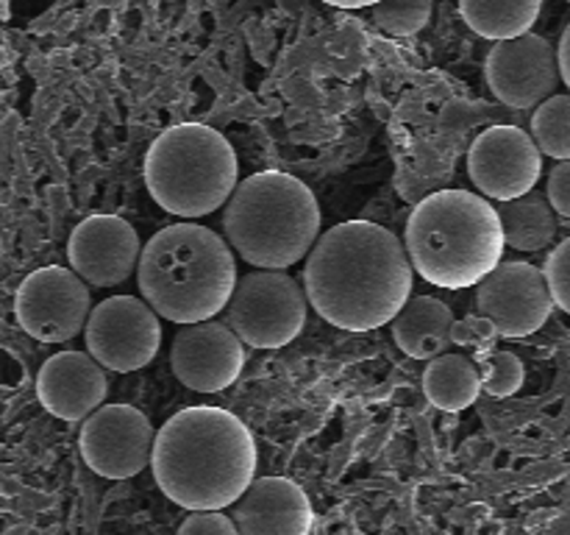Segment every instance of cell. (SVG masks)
<instances>
[{
  "instance_id": "obj_14",
  "label": "cell",
  "mask_w": 570,
  "mask_h": 535,
  "mask_svg": "<svg viewBox=\"0 0 570 535\" xmlns=\"http://www.w3.org/2000/svg\"><path fill=\"white\" fill-rule=\"evenodd\" d=\"M139 234L126 217L89 215L67 240L70 271L92 288H117L137 271Z\"/></svg>"
},
{
  "instance_id": "obj_2",
  "label": "cell",
  "mask_w": 570,
  "mask_h": 535,
  "mask_svg": "<svg viewBox=\"0 0 570 535\" xmlns=\"http://www.w3.org/2000/svg\"><path fill=\"white\" fill-rule=\"evenodd\" d=\"M150 468L178 507L220 513L256 479L254 435L220 407H184L154 435Z\"/></svg>"
},
{
  "instance_id": "obj_4",
  "label": "cell",
  "mask_w": 570,
  "mask_h": 535,
  "mask_svg": "<svg viewBox=\"0 0 570 535\" xmlns=\"http://www.w3.org/2000/svg\"><path fill=\"white\" fill-rule=\"evenodd\" d=\"M412 273L443 290L476 288L504 256L493 204L468 189H440L412 210L404 232Z\"/></svg>"
},
{
  "instance_id": "obj_15",
  "label": "cell",
  "mask_w": 570,
  "mask_h": 535,
  "mask_svg": "<svg viewBox=\"0 0 570 535\" xmlns=\"http://www.w3.org/2000/svg\"><path fill=\"white\" fill-rule=\"evenodd\" d=\"M170 366L184 388L195 393H217L237 382L245 368V349L226 323H189L173 338Z\"/></svg>"
},
{
  "instance_id": "obj_24",
  "label": "cell",
  "mask_w": 570,
  "mask_h": 535,
  "mask_svg": "<svg viewBox=\"0 0 570 535\" xmlns=\"http://www.w3.org/2000/svg\"><path fill=\"white\" fill-rule=\"evenodd\" d=\"M432 17V3L421 0V3H379L373 6V20L382 31L393 33V37H412L421 31Z\"/></svg>"
},
{
  "instance_id": "obj_10",
  "label": "cell",
  "mask_w": 570,
  "mask_h": 535,
  "mask_svg": "<svg viewBox=\"0 0 570 535\" xmlns=\"http://www.w3.org/2000/svg\"><path fill=\"white\" fill-rule=\"evenodd\" d=\"M476 288V315L488 318L499 338H529L554 312L543 273L532 262H499Z\"/></svg>"
},
{
  "instance_id": "obj_11",
  "label": "cell",
  "mask_w": 570,
  "mask_h": 535,
  "mask_svg": "<svg viewBox=\"0 0 570 535\" xmlns=\"http://www.w3.org/2000/svg\"><path fill=\"white\" fill-rule=\"evenodd\" d=\"M154 424L131 405H104L81 421V457L106 479L137 477L150 463Z\"/></svg>"
},
{
  "instance_id": "obj_9",
  "label": "cell",
  "mask_w": 570,
  "mask_h": 535,
  "mask_svg": "<svg viewBox=\"0 0 570 535\" xmlns=\"http://www.w3.org/2000/svg\"><path fill=\"white\" fill-rule=\"evenodd\" d=\"M92 299L70 268L48 265L22 279L14 312L26 334L39 343H67L83 332Z\"/></svg>"
},
{
  "instance_id": "obj_1",
  "label": "cell",
  "mask_w": 570,
  "mask_h": 535,
  "mask_svg": "<svg viewBox=\"0 0 570 535\" xmlns=\"http://www.w3.org/2000/svg\"><path fill=\"white\" fill-rule=\"evenodd\" d=\"M412 268L390 228L337 223L315 240L304 265L306 304L337 329L371 332L399 315L412 295Z\"/></svg>"
},
{
  "instance_id": "obj_29",
  "label": "cell",
  "mask_w": 570,
  "mask_h": 535,
  "mask_svg": "<svg viewBox=\"0 0 570 535\" xmlns=\"http://www.w3.org/2000/svg\"><path fill=\"white\" fill-rule=\"evenodd\" d=\"M554 61H557V76H560V81L570 87V26L562 31L560 42H557Z\"/></svg>"
},
{
  "instance_id": "obj_17",
  "label": "cell",
  "mask_w": 570,
  "mask_h": 535,
  "mask_svg": "<svg viewBox=\"0 0 570 535\" xmlns=\"http://www.w3.org/2000/svg\"><path fill=\"white\" fill-rule=\"evenodd\" d=\"M109 382L106 371L87 351H59L37 373V396L61 421H83L104 407Z\"/></svg>"
},
{
  "instance_id": "obj_3",
  "label": "cell",
  "mask_w": 570,
  "mask_h": 535,
  "mask_svg": "<svg viewBox=\"0 0 570 535\" xmlns=\"http://www.w3.org/2000/svg\"><path fill=\"white\" fill-rule=\"evenodd\" d=\"M137 284L156 318L173 323L215 321L237 284V262L226 240L200 223L159 228L137 260Z\"/></svg>"
},
{
  "instance_id": "obj_16",
  "label": "cell",
  "mask_w": 570,
  "mask_h": 535,
  "mask_svg": "<svg viewBox=\"0 0 570 535\" xmlns=\"http://www.w3.org/2000/svg\"><path fill=\"white\" fill-rule=\"evenodd\" d=\"M237 535H309L315 510L298 483L287 477H259L232 505Z\"/></svg>"
},
{
  "instance_id": "obj_20",
  "label": "cell",
  "mask_w": 570,
  "mask_h": 535,
  "mask_svg": "<svg viewBox=\"0 0 570 535\" xmlns=\"http://www.w3.org/2000/svg\"><path fill=\"white\" fill-rule=\"evenodd\" d=\"M423 393L438 410L460 412L482 396V379L473 360L462 354H443L429 360L423 371Z\"/></svg>"
},
{
  "instance_id": "obj_19",
  "label": "cell",
  "mask_w": 570,
  "mask_h": 535,
  "mask_svg": "<svg viewBox=\"0 0 570 535\" xmlns=\"http://www.w3.org/2000/svg\"><path fill=\"white\" fill-rule=\"evenodd\" d=\"M499 215L504 245L518 251H540L554 243L560 221L551 212L549 201L540 193H527L515 201H499L493 206Z\"/></svg>"
},
{
  "instance_id": "obj_6",
  "label": "cell",
  "mask_w": 570,
  "mask_h": 535,
  "mask_svg": "<svg viewBox=\"0 0 570 535\" xmlns=\"http://www.w3.org/2000/svg\"><path fill=\"white\" fill-rule=\"evenodd\" d=\"M239 184V159L232 143L204 123H178L150 143L145 187L165 212L204 217L226 206Z\"/></svg>"
},
{
  "instance_id": "obj_28",
  "label": "cell",
  "mask_w": 570,
  "mask_h": 535,
  "mask_svg": "<svg viewBox=\"0 0 570 535\" xmlns=\"http://www.w3.org/2000/svg\"><path fill=\"white\" fill-rule=\"evenodd\" d=\"M176 535H237L226 513H193L181 522Z\"/></svg>"
},
{
  "instance_id": "obj_27",
  "label": "cell",
  "mask_w": 570,
  "mask_h": 535,
  "mask_svg": "<svg viewBox=\"0 0 570 535\" xmlns=\"http://www.w3.org/2000/svg\"><path fill=\"white\" fill-rule=\"evenodd\" d=\"M549 206L557 217L560 226H566L570 217V162H557L549 173Z\"/></svg>"
},
{
  "instance_id": "obj_18",
  "label": "cell",
  "mask_w": 570,
  "mask_h": 535,
  "mask_svg": "<svg viewBox=\"0 0 570 535\" xmlns=\"http://www.w3.org/2000/svg\"><path fill=\"white\" fill-rule=\"evenodd\" d=\"M454 312L434 295H410L399 315L390 321L393 340L412 360H434L449 354Z\"/></svg>"
},
{
  "instance_id": "obj_8",
  "label": "cell",
  "mask_w": 570,
  "mask_h": 535,
  "mask_svg": "<svg viewBox=\"0 0 570 535\" xmlns=\"http://www.w3.org/2000/svg\"><path fill=\"white\" fill-rule=\"evenodd\" d=\"M87 354L104 371L131 373L154 362L161 346L159 318L142 299L111 295L92 307L83 323Z\"/></svg>"
},
{
  "instance_id": "obj_7",
  "label": "cell",
  "mask_w": 570,
  "mask_h": 535,
  "mask_svg": "<svg viewBox=\"0 0 570 535\" xmlns=\"http://www.w3.org/2000/svg\"><path fill=\"white\" fill-rule=\"evenodd\" d=\"M226 327L239 343L282 349L306 327V295L284 271H250L237 279L226 304Z\"/></svg>"
},
{
  "instance_id": "obj_23",
  "label": "cell",
  "mask_w": 570,
  "mask_h": 535,
  "mask_svg": "<svg viewBox=\"0 0 570 535\" xmlns=\"http://www.w3.org/2000/svg\"><path fill=\"white\" fill-rule=\"evenodd\" d=\"M473 366H476L479 379H482V390L495 396V399L515 396L521 390L523 379H527V368H523L521 357L507 349H490L488 354H479Z\"/></svg>"
},
{
  "instance_id": "obj_12",
  "label": "cell",
  "mask_w": 570,
  "mask_h": 535,
  "mask_svg": "<svg viewBox=\"0 0 570 535\" xmlns=\"http://www.w3.org/2000/svg\"><path fill=\"white\" fill-rule=\"evenodd\" d=\"M468 173L488 198L515 201L534 189L543 173V156L523 128L493 126L473 139Z\"/></svg>"
},
{
  "instance_id": "obj_25",
  "label": "cell",
  "mask_w": 570,
  "mask_h": 535,
  "mask_svg": "<svg viewBox=\"0 0 570 535\" xmlns=\"http://www.w3.org/2000/svg\"><path fill=\"white\" fill-rule=\"evenodd\" d=\"M568 271H570V240L566 237V240H560V243L554 245V251H551L549 260H546V268L540 271V273H543L546 288H549L551 304H554L557 310H562V312H570Z\"/></svg>"
},
{
  "instance_id": "obj_21",
  "label": "cell",
  "mask_w": 570,
  "mask_h": 535,
  "mask_svg": "<svg viewBox=\"0 0 570 535\" xmlns=\"http://www.w3.org/2000/svg\"><path fill=\"white\" fill-rule=\"evenodd\" d=\"M543 3L518 0V3H488V0H462L460 14L479 37L493 42H510L523 37L538 22Z\"/></svg>"
},
{
  "instance_id": "obj_22",
  "label": "cell",
  "mask_w": 570,
  "mask_h": 535,
  "mask_svg": "<svg viewBox=\"0 0 570 535\" xmlns=\"http://www.w3.org/2000/svg\"><path fill=\"white\" fill-rule=\"evenodd\" d=\"M568 117H570V95L554 93L549 100L534 109L532 115V143L540 150V156H551L557 162L570 159V134H568Z\"/></svg>"
},
{
  "instance_id": "obj_13",
  "label": "cell",
  "mask_w": 570,
  "mask_h": 535,
  "mask_svg": "<svg viewBox=\"0 0 570 535\" xmlns=\"http://www.w3.org/2000/svg\"><path fill=\"white\" fill-rule=\"evenodd\" d=\"M484 78L510 109H534L560 87L554 50L532 31L510 42H495L484 61Z\"/></svg>"
},
{
  "instance_id": "obj_5",
  "label": "cell",
  "mask_w": 570,
  "mask_h": 535,
  "mask_svg": "<svg viewBox=\"0 0 570 535\" xmlns=\"http://www.w3.org/2000/svg\"><path fill=\"white\" fill-rule=\"evenodd\" d=\"M223 232L232 254L248 265L282 271L304 260L321 237V206L301 178L262 171L243 178L226 201Z\"/></svg>"
},
{
  "instance_id": "obj_26",
  "label": "cell",
  "mask_w": 570,
  "mask_h": 535,
  "mask_svg": "<svg viewBox=\"0 0 570 535\" xmlns=\"http://www.w3.org/2000/svg\"><path fill=\"white\" fill-rule=\"evenodd\" d=\"M495 340H499V332H495L493 323L482 315H465L454 318V327H451V343L460 346V349H471L473 357L488 354L490 349H495Z\"/></svg>"
}]
</instances>
